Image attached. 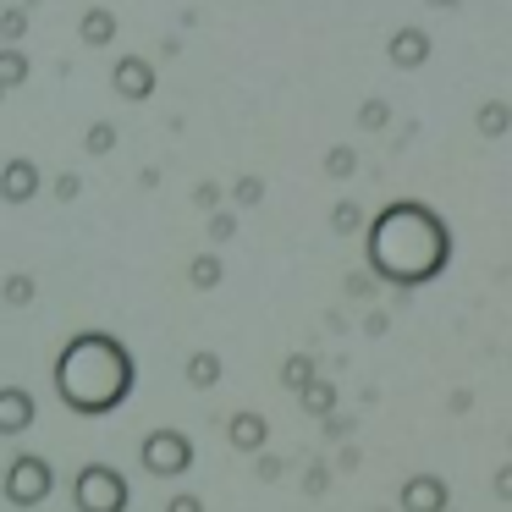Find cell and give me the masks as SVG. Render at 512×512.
Here are the masks:
<instances>
[{
  "mask_svg": "<svg viewBox=\"0 0 512 512\" xmlns=\"http://www.w3.org/2000/svg\"><path fill=\"white\" fill-rule=\"evenodd\" d=\"M446 248L452 243H446L441 215L424 210V204H413V199L391 204V210L369 226V265H375L386 281H402V287L441 276Z\"/></svg>",
  "mask_w": 512,
  "mask_h": 512,
  "instance_id": "6da1fadb",
  "label": "cell"
},
{
  "mask_svg": "<svg viewBox=\"0 0 512 512\" xmlns=\"http://www.w3.org/2000/svg\"><path fill=\"white\" fill-rule=\"evenodd\" d=\"M133 386V364L111 336H78L61 358V397L72 408H111Z\"/></svg>",
  "mask_w": 512,
  "mask_h": 512,
  "instance_id": "7a4b0ae2",
  "label": "cell"
},
{
  "mask_svg": "<svg viewBox=\"0 0 512 512\" xmlns=\"http://www.w3.org/2000/svg\"><path fill=\"white\" fill-rule=\"evenodd\" d=\"M386 56H391V67H424V61H430V34H419V28H397L391 45H386Z\"/></svg>",
  "mask_w": 512,
  "mask_h": 512,
  "instance_id": "3957f363",
  "label": "cell"
},
{
  "mask_svg": "<svg viewBox=\"0 0 512 512\" xmlns=\"http://www.w3.org/2000/svg\"><path fill=\"white\" fill-rule=\"evenodd\" d=\"M116 89L127 94V100H149V89H155V67L138 56H122L116 61Z\"/></svg>",
  "mask_w": 512,
  "mask_h": 512,
  "instance_id": "277c9868",
  "label": "cell"
},
{
  "mask_svg": "<svg viewBox=\"0 0 512 512\" xmlns=\"http://www.w3.org/2000/svg\"><path fill=\"white\" fill-rule=\"evenodd\" d=\"M78 39H83V45H94V50L111 45V39H116V17L105 12V6H89V12L78 17Z\"/></svg>",
  "mask_w": 512,
  "mask_h": 512,
  "instance_id": "5b68a950",
  "label": "cell"
},
{
  "mask_svg": "<svg viewBox=\"0 0 512 512\" xmlns=\"http://www.w3.org/2000/svg\"><path fill=\"white\" fill-rule=\"evenodd\" d=\"M182 457H188V452H182L177 435H171V441H160V435L149 441V468H155V474H177V468H188Z\"/></svg>",
  "mask_w": 512,
  "mask_h": 512,
  "instance_id": "8992f818",
  "label": "cell"
},
{
  "mask_svg": "<svg viewBox=\"0 0 512 512\" xmlns=\"http://www.w3.org/2000/svg\"><path fill=\"white\" fill-rule=\"evenodd\" d=\"M507 122H512L507 100H485V105H479V133H485V138H501V133H507Z\"/></svg>",
  "mask_w": 512,
  "mask_h": 512,
  "instance_id": "52a82bcc",
  "label": "cell"
},
{
  "mask_svg": "<svg viewBox=\"0 0 512 512\" xmlns=\"http://www.w3.org/2000/svg\"><path fill=\"white\" fill-rule=\"evenodd\" d=\"M34 182H39V171H28L23 160H17V166H12V188H6V193H12V199H23V193L34 188Z\"/></svg>",
  "mask_w": 512,
  "mask_h": 512,
  "instance_id": "ba28073f",
  "label": "cell"
},
{
  "mask_svg": "<svg viewBox=\"0 0 512 512\" xmlns=\"http://www.w3.org/2000/svg\"><path fill=\"white\" fill-rule=\"evenodd\" d=\"M325 171H331V177H347V171H353V149H331V155H325Z\"/></svg>",
  "mask_w": 512,
  "mask_h": 512,
  "instance_id": "9c48e42d",
  "label": "cell"
},
{
  "mask_svg": "<svg viewBox=\"0 0 512 512\" xmlns=\"http://www.w3.org/2000/svg\"><path fill=\"white\" fill-rule=\"evenodd\" d=\"M386 122H391V111H386L380 100H369V105H364V127H386Z\"/></svg>",
  "mask_w": 512,
  "mask_h": 512,
  "instance_id": "30bf717a",
  "label": "cell"
},
{
  "mask_svg": "<svg viewBox=\"0 0 512 512\" xmlns=\"http://www.w3.org/2000/svg\"><path fill=\"white\" fill-rule=\"evenodd\" d=\"M89 149H94V155H105V149H111V127H94V133H89Z\"/></svg>",
  "mask_w": 512,
  "mask_h": 512,
  "instance_id": "8fae6325",
  "label": "cell"
},
{
  "mask_svg": "<svg viewBox=\"0 0 512 512\" xmlns=\"http://www.w3.org/2000/svg\"><path fill=\"white\" fill-rule=\"evenodd\" d=\"M430 6H457V0H430Z\"/></svg>",
  "mask_w": 512,
  "mask_h": 512,
  "instance_id": "7c38bea8",
  "label": "cell"
}]
</instances>
